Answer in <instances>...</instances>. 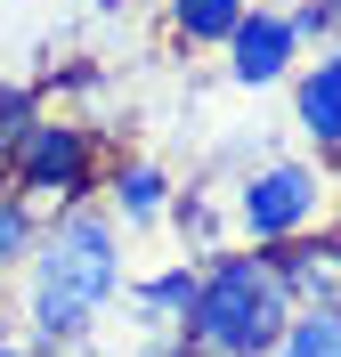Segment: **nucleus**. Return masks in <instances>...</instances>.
<instances>
[{"label": "nucleus", "mask_w": 341, "mask_h": 357, "mask_svg": "<svg viewBox=\"0 0 341 357\" xmlns=\"http://www.w3.org/2000/svg\"><path fill=\"white\" fill-rule=\"evenodd\" d=\"M130 284V252H122V220L106 203H66L41 220V244L17 276L24 341L41 357H90V341L106 333L114 301Z\"/></svg>", "instance_id": "1"}, {"label": "nucleus", "mask_w": 341, "mask_h": 357, "mask_svg": "<svg viewBox=\"0 0 341 357\" xmlns=\"http://www.w3.org/2000/svg\"><path fill=\"white\" fill-rule=\"evenodd\" d=\"M285 325H293V301H285V284H276V268H268L260 244L204 252L195 309H187V325H179V341L195 357H268Z\"/></svg>", "instance_id": "2"}, {"label": "nucleus", "mask_w": 341, "mask_h": 357, "mask_svg": "<svg viewBox=\"0 0 341 357\" xmlns=\"http://www.w3.org/2000/svg\"><path fill=\"white\" fill-rule=\"evenodd\" d=\"M98 178H106V138H98V122H82V114H24L17 138H8V187H17L24 203H41V211H66V203H90Z\"/></svg>", "instance_id": "3"}, {"label": "nucleus", "mask_w": 341, "mask_h": 357, "mask_svg": "<svg viewBox=\"0 0 341 357\" xmlns=\"http://www.w3.org/2000/svg\"><path fill=\"white\" fill-rule=\"evenodd\" d=\"M227 220H236V244H285V236H309L317 220H333V171L317 155H276L227 195Z\"/></svg>", "instance_id": "4"}, {"label": "nucleus", "mask_w": 341, "mask_h": 357, "mask_svg": "<svg viewBox=\"0 0 341 357\" xmlns=\"http://www.w3.org/2000/svg\"><path fill=\"white\" fill-rule=\"evenodd\" d=\"M268 268H276V284H285V301H293V309L341 317V220H317L309 236L268 244Z\"/></svg>", "instance_id": "5"}, {"label": "nucleus", "mask_w": 341, "mask_h": 357, "mask_svg": "<svg viewBox=\"0 0 341 357\" xmlns=\"http://www.w3.org/2000/svg\"><path fill=\"white\" fill-rule=\"evenodd\" d=\"M220 57H227V82H236V89H276V82H293V66H301V33H293L285 8L252 0Z\"/></svg>", "instance_id": "6"}, {"label": "nucleus", "mask_w": 341, "mask_h": 357, "mask_svg": "<svg viewBox=\"0 0 341 357\" xmlns=\"http://www.w3.org/2000/svg\"><path fill=\"white\" fill-rule=\"evenodd\" d=\"M293 122L317 146V162L341 155V41L309 49V66H293Z\"/></svg>", "instance_id": "7"}, {"label": "nucleus", "mask_w": 341, "mask_h": 357, "mask_svg": "<svg viewBox=\"0 0 341 357\" xmlns=\"http://www.w3.org/2000/svg\"><path fill=\"white\" fill-rule=\"evenodd\" d=\"M98 195H106V211L122 220V236H130V227H162V220H171V171H162L155 155H122V162H106Z\"/></svg>", "instance_id": "8"}, {"label": "nucleus", "mask_w": 341, "mask_h": 357, "mask_svg": "<svg viewBox=\"0 0 341 357\" xmlns=\"http://www.w3.org/2000/svg\"><path fill=\"white\" fill-rule=\"evenodd\" d=\"M195 276H204V260H162L155 276H130L122 301H130L138 333H179L187 309H195Z\"/></svg>", "instance_id": "9"}, {"label": "nucleus", "mask_w": 341, "mask_h": 357, "mask_svg": "<svg viewBox=\"0 0 341 357\" xmlns=\"http://www.w3.org/2000/svg\"><path fill=\"white\" fill-rule=\"evenodd\" d=\"M244 8L252 0H162V33H171V49H227Z\"/></svg>", "instance_id": "10"}, {"label": "nucleus", "mask_w": 341, "mask_h": 357, "mask_svg": "<svg viewBox=\"0 0 341 357\" xmlns=\"http://www.w3.org/2000/svg\"><path fill=\"white\" fill-rule=\"evenodd\" d=\"M41 203H24L17 187H0V284H17L24 260H33V244H41Z\"/></svg>", "instance_id": "11"}, {"label": "nucleus", "mask_w": 341, "mask_h": 357, "mask_svg": "<svg viewBox=\"0 0 341 357\" xmlns=\"http://www.w3.org/2000/svg\"><path fill=\"white\" fill-rule=\"evenodd\" d=\"M268 357H341V317H325V309H293V325L276 333Z\"/></svg>", "instance_id": "12"}, {"label": "nucleus", "mask_w": 341, "mask_h": 357, "mask_svg": "<svg viewBox=\"0 0 341 357\" xmlns=\"http://www.w3.org/2000/svg\"><path fill=\"white\" fill-rule=\"evenodd\" d=\"M49 98L41 89H24V82H0V187H8V138H17V122L24 114H41Z\"/></svg>", "instance_id": "13"}, {"label": "nucleus", "mask_w": 341, "mask_h": 357, "mask_svg": "<svg viewBox=\"0 0 341 357\" xmlns=\"http://www.w3.org/2000/svg\"><path fill=\"white\" fill-rule=\"evenodd\" d=\"M285 17H293L301 49H325V41H333V0H301V8H285Z\"/></svg>", "instance_id": "14"}, {"label": "nucleus", "mask_w": 341, "mask_h": 357, "mask_svg": "<svg viewBox=\"0 0 341 357\" xmlns=\"http://www.w3.org/2000/svg\"><path fill=\"white\" fill-rule=\"evenodd\" d=\"M171 220L187 227V244H211V236H220V211H211V203H171ZM220 252V244H211Z\"/></svg>", "instance_id": "15"}, {"label": "nucleus", "mask_w": 341, "mask_h": 357, "mask_svg": "<svg viewBox=\"0 0 341 357\" xmlns=\"http://www.w3.org/2000/svg\"><path fill=\"white\" fill-rule=\"evenodd\" d=\"M0 357H41V349H33L24 333H0Z\"/></svg>", "instance_id": "16"}, {"label": "nucleus", "mask_w": 341, "mask_h": 357, "mask_svg": "<svg viewBox=\"0 0 341 357\" xmlns=\"http://www.w3.org/2000/svg\"><path fill=\"white\" fill-rule=\"evenodd\" d=\"M325 171H333V178H341V155H325Z\"/></svg>", "instance_id": "17"}, {"label": "nucleus", "mask_w": 341, "mask_h": 357, "mask_svg": "<svg viewBox=\"0 0 341 357\" xmlns=\"http://www.w3.org/2000/svg\"><path fill=\"white\" fill-rule=\"evenodd\" d=\"M98 8H122V0H98Z\"/></svg>", "instance_id": "18"}]
</instances>
